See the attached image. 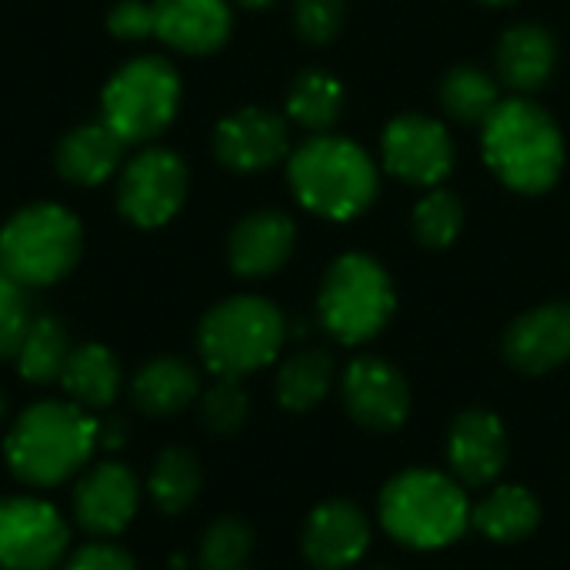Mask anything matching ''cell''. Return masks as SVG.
Masks as SVG:
<instances>
[{"mask_svg": "<svg viewBox=\"0 0 570 570\" xmlns=\"http://www.w3.org/2000/svg\"><path fill=\"white\" fill-rule=\"evenodd\" d=\"M341 397L351 421L367 431H397L411 414V387L384 357L351 361L341 381Z\"/></svg>", "mask_w": 570, "mask_h": 570, "instance_id": "obj_12", "label": "cell"}, {"mask_svg": "<svg viewBox=\"0 0 570 570\" xmlns=\"http://www.w3.org/2000/svg\"><path fill=\"white\" fill-rule=\"evenodd\" d=\"M30 324H33V311H30L27 287H20L3 274L0 277V361L17 357Z\"/></svg>", "mask_w": 570, "mask_h": 570, "instance_id": "obj_33", "label": "cell"}, {"mask_svg": "<svg viewBox=\"0 0 570 570\" xmlns=\"http://www.w3.org/2000/svg\"><path fill=\"white\" fill-rule=\"evenodd\" d=\"M250 414V397L240 384V377H217L200 394V417L214 434H234L244 428Z\"/></svg>", "mask_w": 570, "mask_h": 570, "instance_id": "obj_32", "label": "cell"}, {"mask_svg": "<svg viewBox=\"0 0 570 570\" xmlns=\"http://www.w3.org/2000/svg\"><path fill=\"white\" fill-rule=\"evenodd\" d=\"M347 17V0H294V27L307 43H331Z\"/></svg>", "mask_w": 570, "mask_h": 570, "instance_id": "obj_34", "label": "cell"}, {"mask_svg": "<svg viewBox=\"0 0 570 570\" xmlns=\"http://www.w3.org/2000/svg\"><path fill=\"white\" fill-rule=\"evenodd\" d=\"M204 474L200 461L187 448H167L154 458L150 478H147V494L160 514H184L197 494H200Z\"/></svg>", "mask_w": 570, "mask_h": 570, "instance_id": "obj_26", "label": "cell"}, {"mask_svg": "<svg viewBox=\"0 0 570 570\" xmlns=\"http://www.w3.org/2000/svg\"><path fill=\"white\" fill-rule=\"evenodd\" d=\"M107 30L117 40L154 37V3L150 0H120L107 13Z\"/></svg>", "mask_w": 570, "mask_h": 570, "instance_id": "obj_35", "label": "cell"}, {"mask_svg": "<svg viewBox=\"0 0 570 570\" xmlns=\"http://www.w3.org/2000/svg\"><path fill=\"white\" fill-rule=\"evenodd\" d=\"M334 384V357L327 351H297L277 371V401L284 411L304 414L317 407Z\"/></svg>", "mask_w": 570, "mask_h": 570, "instance_id": "obj_27", "label": "cell"}, {"mask_svg": "<svg viewBox=\"0 0 570 570\" xmlns=\"http://www.w3.org/2000/svg\"><path fill=\"white\" fill-rule=\"evenodd\" d=\"M140 508V484L130 468L117 461L94 464L73 488V518L87 534L114 538L130 528Z\"/></svg>", "mask_w": 570, "mask_h": 570, "instance_id": "obj_14", "label": "cell"}, {"mask_svg": "<svg viewBox=\"0 0 570 570\" xmlns=\"http://www.w3.org/2000/svg\"><path fill=\"white\" fill-rule=\"evenodd\" d=\"M287 150H291V134L284 117L264 107H240L227 114L214 130L217 160L237 174H261L281 164Z\"/></svg>", "mask_w": 570, "mask_h": 570, "instance_id": "obj_13", "label": "cell"}, {"mask_svg": "<svg viewBox=\"0 0 570 570\" xmlns=\"http://www.w3.org/2000/svg\"><path fill=\"white\" fill-rule=\"evenodd\" d=\"M347 94L341 80L327 70H304L287 90V117L311 134H327L344 114Z\"/></svg>", "mask_w": 570, "mask_h": 570, "instance_id": "obj_25", "label": "cell"}, {"mask_svg": "<svg viewBox=\"0 0 570 570\" xmlns=\"http://www.w3.org/2000/svg\"><path fill=\"white\" fill-rule=\"evenodd\" d=\"M127 144L104 124H80L57 144V170L63 180L80 187H97L124 167Z\"/></svg>", "mask_w": 570, "mask_h": 570, "instance_id": "obj_20", "label": "cell"}, {"mask_svg": "<svg viewBox=\"0 0 570 570\" xmlns=\"http://www.w3.org/2000/svg\"><path fill=\"white\" fill-rule=\"evenodd\" d=\"M70 528L40 498H0V568L50 570L67 558Z\"/></svg>", "mask_w": 570, "mask_h": 570, "instance_id": "obj_10", "label": "cell"}, {"mask_svg": "<svg viewBox=\"0 0 570 570\" xmlns=\"http://www.w3.org/2000/svg\"><path fill=\"white\" fill-rule=\"evenodd\" d=\"M187 164L167 147H147L120 167L117 210L134 227L154 230L170 224L187 200Z\"/></svg>", "mask_w": 570, "mask_h": 570, "instance_id": "obj_9", "label": "cell"}, {"mask_svg": "<svg viewBox=\"0 0 570 570\" xmlns=\"http://www.w3.org/2000/svg\"><path fill=\"white\" fill-rule=\"evenodd\" d=\"M287 321L277 304L240 294L210 307L197 331V351L217 377H247L277 361Z\"/></svg>", "mask_w": 570, "mask_h": 570, "instance_id": "obj_6", "label": "cell"}, {"mask_svg": "<svg viewBox=\"0 0 570 570\" xmlns=\"http://www.w3.org/2000/svg\"><path fill=\"white\" fill-rule=\"evenodd\" d=\"M83 250V227L63 204H30L0 227V267L27 291L63 281Z\"/></svg>", "mask_w": 570, "mask_h": 570, "instance_id": "obj_5", "label": "cell"}, {"mask_svg": "<svg viewBox=\"0 0 570 570\" xmlns=\"http://www.w3.org/2000/svg\"><path fill=\"white\" fill-rule=\"evenodd\" d=\"M371 548V521L351 501H324L311 511L301 551L314 570H351Z\"/></svg>", "mask_w": 570, "mask_h": 570, "instance_id": "obj_15", "label": "cell"}, {"mask_svg": "<svg viewBox=\"0 0 570 570\" xmlns=\"http://www.w3.org/2000/svg\"><path fill=\"white\" fill-rule=\"evenodd\" d=\"M374 570H391V568H374Z\"/></svg>", "mask_w": 570, "mask_h": 570, "instance_id": "obj_41", "label": "cell"}, {"mask_svg": "<svg viewBox=\"0 0 570 570\" xmlns=\"http://www.w3.org/2000/svg\"><path fill=\"white\" fill-rule=\"evenodd\" d=\"M63 570H137V564L124 548L94 541V544H83L80 551H73Z\"/></svg>", "mask_w": 570, "mask_h": 570, "instance_id": "obj_36", "label": "cell"}, {"mask_svg": "<svg viewBox=\"0 0 570 570\" xmlns=\"http://www.w3.org/2000/svg\"><path fill=\"white\" fill-rule=\"evenodd\" d=\"M484 160L518 194H544L564 170V137L534 100H501L484 120Z\"/></svg>", "mask_w": 570, "mask_h": 570, "instance_id": "obj_2", "label": "cell"}, {"mask_svg": "<svg viewBox=\"0 0 570 570\" xmlns=\"http://www.w3.org/2000/svg\"><path fill=\"white\" fill-rule=\"evenodd\" d=\"M0 277H3V267H0Z\"/></svg>", "mask_w": 570, "mask_h": 570, "instance_id": "obj_42", "label": "cell"}, {"mask_svg": "<svg viewBox=\"0 0 570 570\" xmlns=\"http://www.w3.org/2000/svg\"><path fill=\"white\" fill-rule=\"evenodd\" d=\"M67 401L80 404L83 411H104L117 401L124 371L110 347L104 344H80L70 351L63 374H60Z\"/></svg>", "mask_w": 570, "mask_h": 570, "instance_id": "obj_23", "label": "cell"}, {"mask_svg": "<svg viewBox=\"0 0 570 570\" xmlns=\"http://www.w3.org/2000/svg\"><path fill=\"white\" fill-rule=\"evenodd\" d=\"M397 307L387 271L367 254H344L324 274L317 314L324 331L341 344H367Z\"/></svg>", "mask_w": 570, "mask_h": 570, "instance_id": "obj_7", "label": "cell"}, {"mask_svg": "<svg viewBox=\"0 0 570 570\" xmlns=\"http://www.w3.org/2000/svg\"><path fill=\"white\" fill-rule=\"evenodd\" d=\"M508 454H511L508 428L494 411L474 407L454 417L448 434V461L461 484L484 488L498 481L508 464Z\"/></svg>", "mask_w": 570, "mask_h": 570, "instance_id": "obj_16", "label": "cell"}, {"mask_svg": "<svg viewBox=\"0 0 570 570\" xmlns=\"http://www.w3.org/2000/svg\"><path fill=\"white\" fill-rule=\"evenodd\" d=\"M180 107V77L164 57L127 60L100 94V120L130 147L160 137Z\"/></svg>", "mask_w": 570, "mask_h": 570, "instance_id": "obj_8", "label": "cell"}, {"mask_svg": "<svg viewBox=\"0 0 570 570\" xmlns=\"http://www.w3.org/2000/svg\"><path fill=\"white\" fill-rule=\"evenodd\" d=\"M384 167L414 187H438L454 167V140L444 124L424 114H401L387 124Z\"/></svg>", "mask_w": 570, "mask_h": 570, "instance_id": "obj_11", "label": "cell"}, {"mask_svg": "<svg viewBox=\"0 0 570 570\" xmlns=\"http://www.w3.org/2000/svg\"><path fill=\"white\" fill-rule=\"evenodd\" d=\"M464 227V204L458 194L434 187L417 207H414V234L424 247H451Z\"/></svg>", "mask_w": 570, "mask_h": 570, "instance_id": "obj_30", "label": "cell"}, {"mask_svg": "<svg viewBox=\"0 0 570 570\" xmlns=\"http://www.w3.org/2000/svg\"><path fill=\"white\" fill-rule=\"evenodd\" d=\"M381 528L404 548L438 551L454 544L471 524V504L458 478L414 468L391 478L381 491Z\"/></svg>", "mask_w": 570, "mask_h": 570, "instance_id": "obj_4", "label": "cell"}, {"mask_svg": "<svg viewBox=\"0 0 570 570\" xmlns=\"http://www.w3.org/2000/svg\"><path fill=\"white\" fill-rule=\"evenodd\" d=\"M471 524L498 544H518L524 538H531L541 524V504L538 498L521 488V484H504L494 488L474 511H471Z\"/></svg>", "mask_w": 570, "mask_h": 570, "instance_id": "obj_24", "label": "cell"}, {"mask_svg": "<svg viewBox=\"0 0 570 570\" xmlns=\"http://www.w3.org/2000/svg\"><path fill=\"white\" fill-rule=\"evenodd\" d=\"M154 37L180 53H214L230 37L227 0H150Z\"/></svg>", "mask_w": 570, "mask_h": 570, "instance_id": "obj_19", "label": "cell"}, {"mask_svg": "<svg viewBox=\"0 0 570 570\" xmlns=\"http://www.w3.org/2000/svg\"><path fill=\"white\" fill-rule=\"evenodd\" d=\"M97 441H100V448L117 451V448L127 441V424H124L120 417H104V421H97Z\"/></svg>", "mask_w": 570, "mask_h": 570, "instance_id": "obj_37", "label": "cell"}, {"mask_svg": "<svg viewBox=\"0 0 570 570\" xmlns=\"http://www.w3.org/2000/svg\"><path fill=\"white\" fill-rule=\"evenodd\" d=\"M100 448L97 417L73 401H37L3 441L7 468L27 488H57L70 481Z\"/></svg>", "mask_w": 570, "mask_h": 570, "instance_id": "obj_1", "label": "cell"}, {"mask_svg": "<svg viewBox=\"0 0 570 570\" xmlns=\"http://www.w3.org/2000/svg\"><path fill=\"white\" fill-rule=\"evenodd\" d=\"M554 63H558V43L551 30H544L541 23L511 27L498 40V73L518 94H531L544 87L554 73Z\"/></svg>", "mask_w": 570, "mask_h": 570, "instance_id": "obj_21", "label": "cell"}, {"mask_svg": "<svg viewBox=\"0 0 570 570\" xmlns=\"http://www.w3.org/2000/svg\"><path fill=\"white\" fill-rule=\"evenodd\" d=\"M504 357L521 374H548L570 361V301L521 314L504 334Z\"/></svg>", "mask_w": 570, "mask_h": 570, "instance_id": "obj_17", "label": "cell"}, {"mask_svg": "<svg viewBox=\"0 0 570 570\" xmlns=\"http://www.w3.org/2000/svg\"><path fill=\"white\" fill-rule=\"evenodd\" d=\"M50 570H57V568H50Z\"/></svg>", "mask_w": 570, "mask_h": 570, "instance_id": "obj_43", "label": "cell"}, {"mask_svg": "<svg viewBox=\"0 0 570 570\" xmlns=\"http://www.w3.org/2000/svg\"><path fill=\"white\" fill-rule=\"evenodd\" d=\"M441 104L461 124H484L494 114V107L501 104V97H498V83L491 80L488 70L464 63L444 77Z\"/></svg>", "mask_w": 570, "mask_h": 570, "instance_id": "obj_29", "label": "cell"}, {"mask_svg": "<svg viewBox=\"0 0 570 570\" xmlns=\"http://www.w3.org/2000/svg\"><path fill=\"white\" fill-rule=\"evenodd\" d=\"M240 570H247V568H240Z\"/></svg>", "mask_w": 570, "mask_h": 570, "instance_id": "obj_44", "label": "cell"}, {"mask_svg": "<svg viewBox=\"0 0 570 570\" xmlns=\"http://www.w3.org/2000/svg\"><path fill=\"white\" fill-rule=\"evenodd\" d=\"M234 3H240V7H247V10H261V7H271L274 0H234Z\"/></svg>", "mask_w": 570, "mask_h": 570, "instance_id": "obj_38", "label": "cell"}, {"mask_svg": "<svg viewBox=\"0 0 570 570\" xmlns=\"http://www.w3.org/2000/svg\"><path fill=\"white\" fill-rule=\"evenodd\" d=\"M297 227L284 210L247 214L227 240V261L240 277H271L294 254Z\"/></svg>", "mask_w": 570, "mask_h": 570, "instance_id": "obj_18", "label": "cell"}, {"mask_svg": "<svg viewBox=\"0 0 570 570\" xmlns=\"http://www.w3.org/2000/svg\"><path fill=\"white\" fill-rule=\"evenodd\" d=\"M254 551V531L240 518L214 521L200 538V570H240Z\"/></svg>", "mask_w": 570, "mask_h": 570, "instance_id": "obj_31", "label": "cell"}, {"mask_svg": "<svg viewBox=\"0 0 570 570\" xmlns=\"http://www.w3.org/2000/svg\"><path fill=\"white\" fill-rule=\"evenodd\" d=\"M287 180L301 207L327 220H351L377 197V167L351 140L314 134L287 160Z\"/></svg>", "mask_w": 570, "mask_h": 570, "instance_id": "obj_3", "label": "cell"}, {"mask_svg": "<svg viewBox=\"0 0 570 570\" xmlns=\"http://www.w3.org/2000/svg\"><path fill=\"white\" fill-rule=\"evenodd\" d=\"M3 417H7V394L0 391V424H3Z\"/></svg>", "mask_w": 570, "mask_h": 570, "instance_id": "obj_39", "label": "cell"}, {"mask_svg": "<svg viewBox=\"0 0 570 570\" xmlns=\"http://www.w3.org/2000/svg\"><path fill=\"white\" fill-rule=\"evenodd\" d=\"M130 397L147 417H174L200 397V377L180 357H154L134 374Z\"/></svg>", "mask_w": 570, "mask_h": 570, "instance_id": "obj_22", "label": "cell"}, {"mask_svg": "<svg viewBox=\"0 0 570 570\" xmlns=\"http://www.w3.org/2000/svg\"><path fill=\"white\" fill-rule=\"evenodd\" d=\"M73 344L67 327L57 317H33L20 351H17V374L27 384H53L63 374V364L70 357Z\"/></svg>", "mask_w": 570, "mask_h": 570, "instance_id": "obj_28", "label": "cell"}, {"mask_svg": "<svg viewBox=\"0 0 570 570\" xmlns=\"http://www.w3.org/2000/svg\"><path fill=\"white\" fill-rule=\"evenodd\" d=\"M481 3H511V0H481Z\"/></svg>", "mask_w": 570, "mask_h": 570, "instance_id": "obj_40", "label": "cell"}]
</instances>
